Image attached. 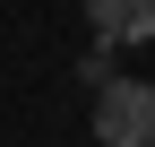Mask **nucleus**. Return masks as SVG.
Returning <instances> with one entry per match:
<instances>
[{"instance_id":"obj_1","label":"nucleus","mask_w":155,"mask_h":147,"mask_svg":"<svg viewBox=\"0 0 155 147\" xmlns=\"http://www.w3.org/2000/svg\"><path fill=\"white\" fill-rule=\"evenodd\" d=\"M95 138L104 147H155V87L147 78H104L95 87Z\"/></svg>"},{"instance_id":"obj_2","label":"nucleus","mask_w":155,"mask_h":147,"mask_svg":"<svg viewBox=\"0 0 155 147\" xmlns=\"http://www.w3.org/2000/svg\"><path fill=\"white\" fill-rule=\"evenodd\" d=\"M86 26L95 43H155V0H86Z\"/></svg>"},{"instance_id":"obj_3","label":"nucleus","mask_w":155,"mask_h":147,"mask_svg":"<svg viewBox=\"0 0 155 147\" xmlns=\"http://www.w3.org/2000/svg\"><path fill=\"white\" fill-rule=\"evenodd\" d=\"M78 78H86V87H104V78H112V43H95L86 61H78Z\"/></svg>"}]
</instances>
